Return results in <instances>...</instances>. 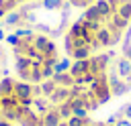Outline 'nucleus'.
Returning <instances> with one entry per match:
<instances>
[{"mask_svg":"<svg viewBox=\"0 0 131 126\" xmlns=\"http://www.w3.org/2000/svg\"><path fill=\"white\" fill-rule=\"evenodd\" d=\"M131 24V0H96L70 22L63 33V51L72 61L104 53L121 45Z\"/></svg>","mask_w":131,"mask_h":126,"instance_id":"1","label":"nucleus"},{"mask_svg":"<svg viewBox=\"0 0 131 126\" xmlns=\"http://www.w3.org/2000/svg\"><path fill=\"white\" fill-rule=\"evenodd\" d=\"M6 41L12 47L14 73L20 81L41 83L55 75L61 55L53 37L29 28H16Z\"/></svg>","mask_w":131,"mask_h":126,"instance_id":"2","label":"nucleus"},{"mask_svg":"<svg viewBox=\"0 0 131 126\" xmlns=\"http://www.w3.org/2000/svg\"><path fill=\"white\" fill-rule=\"evenodd\" d=\"M68 0H35L18 6L4 16V24L10 28H29L49 37L63 35L70 18Z\"/></svg>","mask_w":131,"mask_h":126,"instance_id":"3","label":"nucleus"},{"mask_svg":"<svg viewBox=\"0 0 131 126\" xmlns=\"http://www.w3.org/2000/svg\"><path fill=\"white\" fill-rule=\"evenodd\" d=\"M33 98V83L20 81L18 77L0 79V120L18 124Z\"/></svg>","mask_w":131,"mask_h":126,"instance_id":"4","label":"nucleus"},{"mask_svg":"<svg viewBox=\"0 0 131 126\" xmlns=\"http://www.w3.org/2000/svg\"><path fill=\"white\" fill-rule=\"evenodd\" d=\"M27 2H35V0H0V20H2L8 12L16 10L18 6L27 4Z\"/></svg>","mask_w":131,"mask_h":126,"instance_id":"5","label":"nucleus"},{"mask_svg":"<svg viewBox=\"0 0 131 126\" xmlns=\"http://www.w3.org/2000/svg\"><path fill=\"white\" fill-rule=\"evenodd\" d=\"M121 55L131 61V24H129V28H127V33L121 41Z\"/></svg>","mask_w":131,"mask_h":126,"instance_id":"6","label":"nucleus"},{"mask_svg":"<svg viewBox=\"0 0 131 126\" xmlns=\"http://www.w3.org/2000/svg\"><path fill=\"white\" fill-rule=\"evenodd\" d=\"M94 2H96V0H68V4H70L72 8H82V10L88 8V6L94 4Z\"/></svg>","mask_w":131,"mask_h":126,"instance_id":"7","label":"nucleus"},{"mask_svg":"<svg viewBox=\"0 0 131 126\" xmlns=\"http://www.w3.org/2000/svg\"><path fill=\"white\" fill-rule=\"evenodd\" d=\"M119 112H121V116H123V118H127V120H131V102H127V104H123V106L119 108Z\"/></svg>","mask_w":131,"mask_h":126,"instance_id":"8","label":"nucleus"},{"mask_svg":"<svg viewBox=\"0 0 131 126\" xmlns=\"http://www.w3.org/2000/svg\"><path fill=\"white\" fill-rule=\"evenodd\" d=\"M115 114H117V122H115V126H131V120H127V118H123L119 110H117Z\"/></svg>","mask_w":131,"mask_h":126,"instance_id":"9","label":"nucleus"},{"mask_svg":"<svg viewBox=\"0 0 131 126\" xmlns=\"http://www.w3.org/2000/svg\"><path fill=\"white\" fill-rule=\"evenodd\" d=\"M2 59H4V51L0 49V61H2Z\"/></svg>","mask_w":131,"mask_h":126,"instance_id":"10","label":"nucleus"},{"mask_svg":"<svg viewBox=\"0 0 131 126\" xmlns=\"http://www.w3.org/2000/svg\"><path fill=\"white\" fill-rule=\"evenodd\" d=\"M2 39H4V33H2V28H0V41H2Z\"/></svg>","mask_w":131,"mask_h":126,"instance_id":"11","label":"nucleus"}]
</instances>
